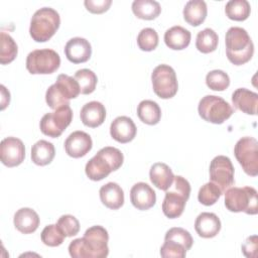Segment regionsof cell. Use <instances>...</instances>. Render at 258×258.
Masks as SVG:
<instances>
[{
  "label": "cell",
  "mask_w": 258,
  "mask_h": 258,
  "mask_svg": "<svg viewBox=\"0 0 258 258\" xmlns=\"http://www.w3.org/2000/svg\"><path fill=\"white\" fill-rule=\"evenodd\" d=\"M225 206L230 212L256 215L258 213L257 190L252 186L229 187L225 190Z\"/></svg>",
  "instance_id": "cell-7"
},
{
  "label": "cell",
  "mask_w": 258,
  "mask_h": 258,
  "mask_svg": "<svg viewBox=\"0 0 258 258\" xmlns=\"http://www.w3.org/2000/svg\"><path fill=\"white\" fill-rule=\"evenodd\" d=\"M80 118L84 125L96 128L103 124L106 118L105 106L98 101H91L83 106L80 112Z\"/></svg>",
  "instance_id": "cell-21"
},
{
  "label": "cell",
  "mask_w": 258,
  "mask_h": 258,
  "mask_svg": "<svg viewBox=\"0 0 258 258\" xmlns=\"http://www.w3.org/2000/svg\"><path fill=\"white\" fill-rule=\"evenodd\" d=\"M186 249L179 243L164 239L163 245L160 247V255L164 258H183L185 257Z\"/></svg>",
  "instance_id": "cell-40"
},
{
  "label": "cell",
  "mask_w": 258,
  "mask_h": 258,
  "mask_svg": "<svg viewBox=\"0 0 258 258\" xmlns=\"http://www.w3.org/2000/svg\"><path fill=\"white\" fill-rule=\"evenodd\" d=\"M251 12L250 3L247 0H230L225 6L227 17L235 21L246 20Z\"/></svg>",
  "instance_id": "cell-30"
},
{
  "label": "cell",
  "mask_w": 258,
  "mask_h": 258,
  "mask_svg": "<svg viewBox=\"0 0 258 258\" xmlns=\"http://www.w3.org/2000/svg\"><path fill=\"white\" fill-rule=\"evenodd\" d=\"M183 18L191 26L202 24L208 13L207 4L204 0H189L183 8Z\"/></svg>",
  "instance_id": "cell-26"
},
{
  "label": "cell",
  "mask_w": 258,
  "mask_h": 258,
  "mask_svg": "<svg viewBox=\"0 0 258 258\" xmlns=\"http://www.w3.org/2000/svg\"><path fill=\"white\" fill-rule=\"evenodd\" d=\"M1 109L4 110L10 102V93L6 90V88L3 85H1Z\"/></svg>",
  "instance_id": "cell-43"
},
{
  "label": "cell",
  "mask_w": 258,
  "mask_h": 258,
  "mask_svg": "<svg viewBox=\"0 0 258 258\" xmlns=\"http://www.w3.org/2000/svg\"><path fill=\"white\" fill-rule=\"evenodd\" d=\"M64 54L73 63L86 62L92 55L91 43L86 38L73 37L66 43Z\"/></svg>",
  "instance_id": "cell-17"
},
{
  "label": "cell",
  "mask_w": 258,
  "mask_h": 258,
  "mask_svg": "<svg viewBox=\"0 0 258 258\" xmlns=\"http://www.w3.org/2000/svg\"><path fill=\"white\" fill-rule=\"evenodd\" d=\"M149 177L153 185L161 190H166L172 184L174 174L167 164L156 162L150 167Z\"/></svg>",
  "instance_id": "cell-24"
},
{
  "label": "cell",
  "mask_w": 258,
  "mask_h": 258,
  "mask_svg": "<svg viewBox=\"0 0 258 258\" xmlns=\"http://www.w3.org/2000/svg\"><path fill=\"white\" fill-rule=\"evenodd\" d=\"M189 195V182L180 175L174 176L172 184L165 190V197L162 202L164 216L169 219H175L181 216Z\"/></svg>",
  "instance_id": "cell-5"
},
{
  "label": "cell",
  "mask_w": 258,
  "mask_h": 258,
  "mask_svg": "<svg viewBox=\"0 0 258 258\" xmlns=\"http://www.w3.org/2000/svg\"><path fill=\"white\" fill-rule=\"evenodd\" d=\"M25 157V147L23 142L16 137H6L0 144L1 162L7 167L18 166Z\"/></svg>",
  "instance_id": "cell-14"
},
{
  "label": "cell",
  "mask_w": 258,
  "mask_h": 258,
  "mask_svg": "<svg viewBox=\"0 0 258 258\" xmlns=\"http://www.w3.org/2000/svg\"><path fill=\"white\" fill-rule=\"evenodd\" d=\"M80 93V86L75 78L60 74L55 83L46 90L45 101L49 108L55 110L61 106L70 105V100L77 98Z\"/></svg>",
  "instance_id": "cell-6"
},
{
  "label": "cell",
  "mask_w": 258,
  "mask_h": 258,
  "mask_svg": "<svg viewBox=\"0 0 258 258\" xmlns=\"http://www.w3.org/2000/svg\"><path fill=\"white\" fill-rule=\"evenodd\" d=\"M234 154L245 173L251 176L258 174V142L254 137L239 139L234 147Z\"/></svg>",
  "instance_id": "cell-10"
},
{
  "label": "cell",
  "mask_w": 258,
  "mask_h": 258,
  "mask_svg": "<svg viewBox=\"0 0 258 258\" xmlns=\"http://www.w3.org/2000/svg\"><path fill=\"white\" fill-rule=\"evenodd\" d=\"M190 32L179 25L168 28L164 33L165 44L174 50H181L187 47L190 42Z\"/></svg>",
  "instance_id": "cell-25"
},
{
  "label": "cell",
  "mask_w": 258,
  "mask_h": 258,
  "mask_svg": "<svg viewBox=\"0 0 258 258\" xmlns=\"http://www.w3.org/2000/svg\"><path fill=\"white\" fill-rule=\"evenodd\" d=\"M154 93L161 99H170L178 90L175 71L168 64H158L151 74Z\"/></svg>",
  "instance_id": "cell-11"
},
{
  "label": "cell",
  "mask_w": 258,
  "mask_h": 258,
  "mask_svg": "<svg viewBox=\"0 0 258 258\" xmlns=\"http://www.w3.org/2000/svg\"><path fill=\"white\" fill-rule=\"evenodd\" d=\"M75 80L80 86V92L84 95L93 93L96 89L98 78L96 74L89 69H82L76 72L74 76Z\"/></svg>",
  "instance_id": "cell-33"
},
{
  "label": "cell",
  "mask_w": 258,
  "mask_h": 258,
  "mask_svg": "<svg viewBox=\"0 0 258 258\" xmlns=\"http://www.w3.org/2000/svg\"><path fill=\"white\" fill-rule=\"evenodd\" d=\"M199 115L207 122L222 124L228 120L234 110L223 98L215 95H207L201 99L198 107Z\"/></svg>",
  "instance_id": "cell-8"
},
{
  "label": "cell",
  "mask_w": 258,
  "mask_h": 258,
  "mask_svg": "<svg viewBox=\"0 0 258 258\" xmlns=\"http://www.w3.org/2000/svg\"><path fill=\"white\" fill-rule=\"evenodd\" d=\"M60 64V57L50 48L35 49L26 57V69L32 75H48L54 73Z\"/></svg>",
  "instance_id": "cell-9"
},
{
  "label": "cell",
  "mask_w": 258,
  "mask_h": 258,
  "mask_svg": "<svg viewBox=\"0 0 258 258\" xmlns=\"http://www.w3.org/2000/svg\"><path fill=\"white\" fill-rule=\"evenodd\" d=\"M132 11L140 19L152 20L160 14L161 7L154 0H135L132 3Z\"/></svg>",
  "instance_id": "cell-29"
},
{
  "label": "cell",
  "mask_w": 258,
  "mask_h": 258,
  "mask_svg": "<svg viewBox=\"0 0 258 258\" xmlns=\"http://www.w3.org/2000/svg\"><path fill=\"white\" fill-rule=\"evenodd\" d=\"M100 200L104 206L111 210H118L124 204V191L116 182H108L101 186Z\"/></svg>",
  "instance_id": "cell-23"
},
{
  "label": "cell",
  "mask_w": 258,
  "mask_h": 258,
  "mask_svg": "<svg viewBox=\"0 0 258 258\" xmlns=\"http://www.w3.org/2000/svg\"><path fill=\"white\" fill-rule=\"evenodd\" d=\"M137 133L136 125L127 116L115 118L110 125V134L114 140L120 143H128L134 139Z\"/></svg>",
  "instance_id": "cell-18"
},
{
  "label": "cell",
  "mask_w": 258,
  "mask_h": 258,
  "mask_svg": "<svg viewBox=\"0 0 258 258\" xmlns=\"http://www.w3.org/2000/svg\"><path fill=\"white\" fill-rule=\"evenodd\" d=\"M93 146L91 136L81 130L71 133L64 141V150L67 154L73 158L85 156Z\"/></svg>",
  "instance_id": "cell-15"
},
{
  "label": "cell",
  "mask_w": 258,
  "mask_h": 258,
  "mask_svg": "<svg viewBox=\"0 0 258 258\" xmlns=\"http://www.w3.org/2000/svg\"><path fill=\"white\" fill-rule=\"evenodd\" d=\"M84 4L88 11L95 14H100L109 9V7L112 4V1L111 0H85Z\"/></svg>",
  "instance_id": "cell-41"
},
{
  "label": "cell",
  "mask_w": 258,
  "mask_h": 258,
  "mask_svg": "<svg viewBox=\"0 0 258 258\" xmlns=\"http://www.w3.org/2000/svg\"><path fill=\"white\" fill-rule=\"evenodd\" d=\"M158 34L155 29L146 27L141 29L137 36V44L143 51L154 50L158 45Z\"/></svg>",
  "instance_id": "cell-36"
},
{
  "label": "cell",
  "mask_w": 258,
  "mask_h": 258,
  "mask_svg": "<svg viewBox=\"0 0 258 258\" xmlns=\"http://www.w3.org/2000/svg\"><path fill=\"white\" fill-rule=\"evenodd\" d=\"M55 155V149L51 142L38 140L31 148V160L39 166L49 164Z\"/></svg>",
  "instance_id": "cell-27"
},
{
  "label": "cell",
  "mask_w": 258,
  "mask_h": 258,
  "mask_svg": "<svg viewBox=\"0 0 258 258\" xmlns=\"http://www.w3.org/2000/svg\"><path fill=\"white\" fill-rule=\"evenodd\" d=\"M210 179L222 192L234 184V166L228 156L218 155L213 158L210 163Z\"/></svg>",
  "instance_id": "cell-13"
},
{
  "label": "cell",
  "mask_w": 258,
  "mask_h": 258,
  "mask_svg": "<svg viewBox=\"0 0 258 258\" xmlns=\"http://www.w3.org/2000/svg\"><path fill=\"white\" fill-rule=\"evenodd\" d=\"M72 120L73 110L70 105H66L55 109L54 112L43 115L39 122V128L44 135L56 138L62 134L66 128L71 124Z\"/></svg>",
  "instance_id": "cell-12"
},
{
  "label": "cell",
  "mask_w": 258,
  "mask_h": 258,
  "mask_svg": "<svg viewBox=\"0 0 258 258\" xmlns=\"http://www.w3.org/2000/svg\"><path fill=\"white\" fill-rule=\"evenodd\" d=\"M219 42L217 32L212 28H205L201 30L196 39V47L203 53H210L216 50Z\"/></svg>",
  "instance_id": "cell-31"
},
{
  "label": "cell",
  "mask_w": 258,
  "mask_h": 258,
  "mask_svg": "<svg viewBox=\"0 0 258 258\" xmlns=\"http://www.w3.org/2000/svg\"><path fill=\"white\" fill-rule=\"evenodd\" d=\"M41 241L44 245L49 247H56L62 244L66 236L60 231V229L57 227V225H48L44 227V229L41 232L40 235Z\"/></svg>",
  "instance_id": "cell-37"
},
{
  "label": "cell",
  "mask_w": 258,
  "mask_h": 258,
  "mask_svg": "<svg viewBox=\"0 0 258 258\" xmlns=\"http://www.w3.org/2000/svg\"><path fill=\"white\" fill-rule=\"evenodd\" d=\"M1 49H0V63L7 64L15 59L18 52V47L14 39L6 32L0 33Z\"/></svg>",
  "instance_id": "cell-32"
},
{
  "label": "cell",
  "mask_w": 258,
  "mask_h": 258,
  "mask_svg": "<svg viewBox=\"0 0 258 258\" xmlns=\"http://www.w3.org/2000/svg\"><path fill=\"white\" fill-rule=\"evenodd\" d=\"M109 234L102 226H92L84 237L73 240L69 253L73 258H105L109 254Z\"/></svg>",
  "instance_id": "cell-1"
},
{
  "label": "cell",
  "mask_w": 258,
  "mask_h": 258,
  "mask_svg": "<svg viewBox=\"0 0 258 258\" xmlns=\"http://www.w3.org/2000/svg\"><path fill=\"white\" fill-rule=\"evenodd\" d=\"M234 107L245 114L256 115L258 105V94L246 88H239L232 94Z\"/></svg>",
  "instance_id": "cell-19"
},
{
  "label": "cell",
  "mask_w": 258,
  "mask_h": 258,
  "mask_svg": "<svg viewBox=\"0 0 258 258\" xmlns=\"http://www.w3.org/2000/svg\"><path fill=\"white\" fill-rule=\"evenodd\" d=\"M206 84L213 91H224L230 85V78L222 70H213L207 74Z\"/></svg>",
  "instance_id": "cell-35"
},
{
  "label": "cell",
  "mask_w": 258,
  "mask_h": 258,
  "mask_svg": "<svg viewBox=\"0 0 258 258\" xmlns=\"http://www.w3.org/2000/svg\"><path fill=\"white\" fill-rule=\"evenodd\" d=\"M258 248V238L256 235L249 236L242 245V252L247 258L257 257Z\"/></svg>",
  "instance_id": "cell-42"
},
{
  "label": "cell",
  "mask_w": 258,
  "mask_h": 258,
  "mask_svg": "<svg viewBox=\"0 0 258 258\" xmlns=\"http://www.w3.org/2000/svg\"><path fill=\"white\" fill-rule=\"evenodd\" d=\"M124 161L123 153L116 147L106 146L101 148L86 164L85 172L94 181L102 180L112 171L121 167Z\"/></svg>",
  "instance_id": "cell-2"
},
{
  "label": "cell",
  "mask_w": 258,
  "mask_h": 258,
  "mask_svg": "<svg viewBox=\"0 0 258 258\" xmlns=\"http://www.w3.org/2000/svg\"><path fill=\"white\" fill-rule=\"evenodd\" d=\"M220 187L214 182L210 181L202 185L198 194L199 202L204 206H212L217 203V201L222 196Z\"/></svg>",
  "instance_id": "cell-34"
},
{
  "label": "cell",
  "mask_w": 258,
  "mask_h": 258,
  "mask_svg": "<svg viewBox=\"0 0 258 258\" xmlns=\"http://www.w3.org/2000/svg\"><path fill=\"white\" fill-rule=\"evenodd\" d=\"M195 229L202 238H213L217 236L221 230V221L214 213H201L195 222Z\"/></svg>",
  "instance_id": "cell-20"
},
{
  "label": "cell",
  "mask_w": 258,
  "mask_h": 258,
  "mask_svg": "<svg viewBox=\"0 0 258 258\" xmlns=\"http://www.w3.org/2000/svg\"><path fill=\"white\" fill-rule=\"evenodd\" d=\"M226 53L228 59L235 66L249 61L254 53L253 41L246 29L232 26L226 32Z\"/></svg>",
  "instance_id": "cell-3"
},
{
  "label": "cell",
  "mask_w": 258,
  "mask_h": 258,
  "mask_svg": "<svg viewBox=\"0 0 258 258\" xmlns=\"http://www.w3.org/2000/svg\"><path fill=\"white\" fill-rule=\"evenodd\" d=\"M60 24V17L56 10L42 7L34 12L30 20L29 34L36 42H45L50 39Z\"/></svg>",
  "instance_id": "cell-4"
},
{
  "label": "cell",
  "mask_w": 258,
  "mask_h": 258,
  "mask_svg": "<svg viewBox=\"0 0 258 258\" xmlns=\"http://www.w3.org/2000/svg\"><path fill=\"white\" fill-rule=\"evenodd\" d=\"M56 225L66 237L76 236L80 231V223L73 215H62L57 220Z\"/></svg>",
  "instance_id": "cell-39"
},
{
  "label": "cell",
  "mask_w": 258,
  "mask_h": 258,
  "mask_svg": "<svg viewBox=\"0 0 258 258\" xmlns=\"http://www.w3.org/2000/svg\"><path fill=\"white\" fill-rule=\"evenodd\" d=\"M13 223L15 228L22 234H31L39 226V217L34 210L21 208L14 214Z\"/></svg>",
  "instance_id": "cell-22"
},
{
  "label": "cell",
  "mask_w": 258,
  "mask_h": 258,
  "mask_svg": "<svg viewBox=\"0 0 258 258\" xmlns=\"http://www.w3.org/2000/svg\"><path fill=\"white\" fill-rule=\"evenodd\" d=\"M164 239L172 240V241H175V242L181 244L186 249V251H188L194 244V240H192V237L189 234V232L180 227L170 228L165 233Z\"/></svg>",
  "instance_id": "cell-38"
},
{
  "label": "cell",
  "mask_w": 258,
  "mask_h": 258,
  "mask_svg": "<svg viewBox=\"0 0 258 258\" xmlns=\"http://www.w3.org/2000/svg\"><path fill=\"white\" fill-rule=\"evenodd\" d=\"M130 201L140 211L152 208L156 203V194L146 182H137L130 189Z\"/></svg>",
  "instance_id": "cell-16"
},
{
  "label": "cell",
  "mask_w": 258,
  "mask_h": 258,
  "mask_svg": "<svg viewBox=\"0 0 258 258\" xmlns=\"http://www.w3.org/2000/svg\"><path fill=\"white\" fill-rule=\"evenodd\" d=\"M137 116L147 125H155L160 121L161 109L159 105L152 100H143L137 107Z\"/></svg>",
  "instance_id": "cell-28"
}]
</instances>
